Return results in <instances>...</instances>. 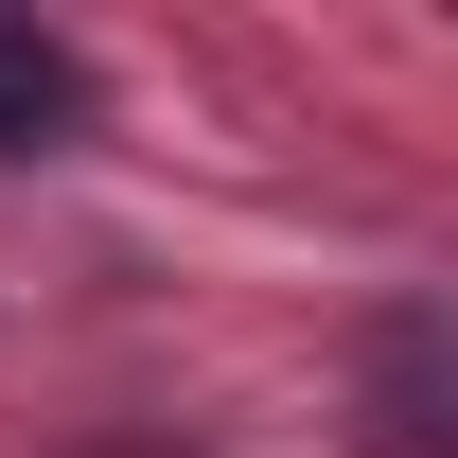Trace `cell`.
Masks as SVG:
<instances>
[{"instance_id":"6da1fadb","label":"cell","mask_w":458,"mask_h":458,"mask_svg":"<svg viewBox=\"0 0 458 458\" xmlns=\"http://www.w3.org/2000/svg\"><path fill=\"white\" fill-rule=\"evenodd\" d=\"M71 123H89V71H71V36L0 18V159H54Z\"/></svg>"}]
</instances>
